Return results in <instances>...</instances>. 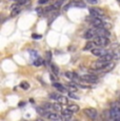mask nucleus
<instances>
[{"label":"nucleus","mask_w":120,"mask_h":121,"mask_svg":"<svg viewBox=\"0 0 120 121\" xmlns=\"http://www.w3.org/2000/svg\"><path fill=\"white\" fill-rule=\"evenodd\" d=\"M33 63H34V65H35V66H40V65H42V64H44V61H43L42 58L38 57L37 59L34 60Z\"/></svg>","instance_id":"obj_18"},{"label":"nucleus","mask_w":120,"mask_h":121,"mask_svg":"<svg viewBox=\"0 0 120 121\" xmlns=\"http://www.w3.org/2000/svg\"><path fill=\"white\" fill-rule=\"evenodd\" d=\"M81 79L84 82H89V83H96L98 82V77L93 74H85V75L81 76Z\"/></svg>","instance_id":"obj_7"},{"label":"nucleus","mask_w":120,"mask_h":121,"mask_svg":"<svg viewBox=\"0 0 120 121\" xmlns=\"http://www.w3.org/2000/svg\"><path fill=\"white\" fill-rule=\"evenodd\" d=\"M91 52H92V54L94 56H96V57H101V56L107 54L108 51H107L104 48H102V46H98V48H94Z\"/></svg>","instance_id":"obj_9"},{"label":"nucleus","mask_w":120,"mask_h":121,"mask_svg":"<svg viewBox=\"0 0 120 121\" xmlns=\"http://www.w3.org/2000/svg\"><path fill=\"white\" fill-rule=\"evenodd\" d=\"M89 3H91V4H96L97 2H98V0H86Z\"/></svg>","instance_id":"obj_32"},{"label":"nucleus","mask_w":120,"mask_h":121,"mask_svg":"<svg viewBox=\"0 0 120 121\" xmlns=\"http://www.w3.org/2000/svg\"><path fill=\"white\" fill-rule=\"evenodd\" d=\"M32 38H33V39H41V38H42V35L33 34V35H32Z\"/></svg>","instance_id":"obj_30"},{"label":"nucleus","mask_w":120,"mask_h":121,"mask_svg":"<svg viewBox=\"0 0 120 121\" xmlns=\"http://www.w3.org/2000/svg\"><path fill=\"white\" fill-rule=\"evenodd\" d=\"M20 12H21V10L20 9H14V10H12V13H11V17H16L17 15H19Z\"/></svg>","instance_id":"obj_22"},{"label":"nucleus","mask_w":120,"mask_h":121,"mask_svg":"<svg viewBox=\"0 0 120 121\" xmlns=\"http://www.w3.org/2000/svg\"><path fill=\"white\" fill-rule=\"evenodd\" d=\"M84 115H86L90 119H96L97 116H98V112H97L96 108H87L83 111Z\"/></svg>","instance_id":"obj_8"},{"label":"nucleus","mask_w":120,"mask_h":121,"mask_svg":"<svg viewBox=\"0 0 120 121\" xmlns=\"http://www.w3.org/2000/svg\"><path fill=\"white\" fill-rule=\"evenodd\" d=\"M36 111H37V113H38L39 115L43 116V117H45V116H47V114L48 113V112L45 110V108H43L42 105H41V106H38V108H36Z\"/></svg>","instance_id":"obj_15"},{"label":"nucleus","mask_w":120,"mask_h":121,"mask_svg":"<svg viewBox=\"0 0 120 121\" xmlns=\"http://www.w3.org/2000/svg\"><path fill=\"white\" fill-rule=\"evenodd\" d=\"M93 40L95 41L97 46H102V48H104V46L110 44V39H108V37H105V36H97Z\"/></svg>","instance_id":"obj_3"},{"label":"nucleus","mask_w":120,"mask_h":121,"mask_svg":"<svg viewBox=\"0 0 120 121\" xmlns=\"http://www.w3.org/2000/svg\"><path fill=\"white\" fill-rule=\"evenodd\" d=\"M53 106H54V111H56V112H62L61 103H53Z\"/></svg>","instance_id":"obj_23"},{"label":"nucleus","mask_w":120,"mask_h":121,"mask_svg":"<svg viewBox=\"0 0 120 121\" xmlns=\"http://www.w3.org/2000/svg\"><path fill=\"white\" fill-rule=\"evenodd\" d=\"M23 105H24V102H22V101H21V102L19 103V106H23Z\"/></svg>","instance_id":"obj_33"},{"label":"nucleus","mask_w":120,"mask_h":121,"mask_svg":"<svg viewBox=\"0 0 120 121\" xmlns=\"http://www.w3.org/2000/svg\"><path fill=\"white\" fill-rule=\"evenodd\" d=\"M17 2L19 5H26V4H30V0H17Z\"/></svg>","instance_id":"obj_25"},{"label":"nucleus","mask_w":120,"mask_h":121,"mask_svg":"<svg viewBox=\"0 0 120 121\" xmlns=\"http://www.w3.org/2000/svg\"><path fill=\"white\" fill-rule=\"evenodd\" d=\"M30 53H31V57H32V58H34V60L37 59V58L39 57L38 54H37V52H36V51H30Z\"/></svg>","instance_id":"obj_28"},{"label":"nucleus","mask_w":120,"mask_h":121,"mask_svg":"<svg viewBox=\"0 0 120 121\" xmlns=\"http://www.w3.org/2000/svg\"><path fill=\"white\" fill-rule=\"evenodd\" d=\"M51 1H53V0H39V1H38V4H39V5H43V4L51 3Z\"/></svg>","instance_id":"obj_27"},{"label":"nucleus","mask_w":120,"mask_h":121,"mask_svg":"<svg viewBox=\"0 0 120 121\" xmlns=\"http://www.w3.org/2000/svg\"><path fill=\"white\" fill-rule=\"evenodd\" d=\"M104 116H107V119H112L115 121H120V111L116 108H111V110L104 112Z\"/></svg>","instance_id":"obj_1"},{"label":"nucleus","mask_w":120,"mask_h":121,"mask_svg":"<svg viewBox=\"0 0 120 121\" xmlns=\"http://www.w3.org/2000/svg\"><path fill=\"white\" fill-rule=\"evenodd\" d=\"M45 117H47L48 120H64L63 116H60L59 114H57V113H51V112H48Z\"/></svg>","instance_id":"obj_11"},{"label":"nucleus","mask_w":120,"mask_h":121,"mask_svg":"<svg viewBox=\"0 0 120 121\" xmlns=\"http://www.w3.org/2000/svg\"><path fill=\"white\" fill-rule=\"evenodd\" d=\"M68 108L70 111H72L73 113H77V112H79V106H78L77 104H70V105L68 106Z\"/></svg>","instance_id":"obj_19"},{"label":"nucleus","mask_w":120,"mask_h":121,"mask_svg":"<svg viewBox=\"0 0 120 121\" xmlns=\"http://www.w3.org/2000/svg\"><path fill=\"white\" fill-rule=\"evenodd\" d=\"M53 86H54L55 88H57L60 93H66V88L64 87V85H62L61 83L54 82V83H53Z\"/></svg>","instance_id":"obj_13"},{"label":"nucleus","mask_w":120,"mask_h":121,"mask_svg":"<svg viewBox=\"0 0 120 121\" xmlns=\"http://www.w3.org/2000/svg\"><path fill=\"white\" fill-rule=\"evenodd\" d=\"M97 37V32H96V29H90L87 30L86 32L83 34V38L86 39V40H90V39H94Z\"/></svg>","instance_id":"obj_10"},{"label":"nucleus","mask_w":120,"mask_h":121,"mask_svg":"<svg viewBox=\"0 0 120 121\" xmlns=\"http://www.w3.org/2000/svg\"><path fill=\"white\" fill-rule=\"evenodd\" d=\"M91 24L93 25V27H96V29H100V27H107V24L104 22V20L102 18H94L92 19Z\"/></svg>","instance_id":"obj_6"},{"label":"nucleus","mask_w":120,"mask_h":121,"mask_svg":"<svg viewBox=\"0 0 120 121\" xmlns=\"http://www.w3.org/2000/svg\"><path fill=\"white\" fill-rule=\"evenodd\" d=\"M50 78H51V80H53L54 82L56 81V77L54 76V73H51V74H50Z\"/></svg>","instance_id":"obj_31"},{"label":"nucleus","mask_w":120,"mask_h":121,"mask_svg":"<svg viewBox=\"0 0 120 121\" xmlns=\"http://www.w3.org/2000/svg\"><path fill=\"white\" fill-rule=\"evenodd\" d=\"M63 2H64V0H57V1H55L54 3H52L53 4V6H54V9L56 11H58L60 8L62 6V4H63Z\"/></svg>","instance_id":"obj_16"},{"label":"nucleus","mask_w":120,"mask_h":121,"mask_svg":"<svg viewBox=\"0 0 120 121\" xmlns=\"http://www.w3.org/2000/svg\"><path fill=\"white\" fill-rule=\"evenodd\" d=\"M42 106H43V108H44L47 112L54 111V106H53V103H43Z\"/></svg>","instance_id":"obj_21"},{"label":"nucleus","mask_w":120,"mask_h":121,"mask_svg":"<svg viewBox=\"0 0 120 121\" xmlns=\"http://www.w3.org/2000/svg\"><path fill=\"white\" fill-rule=\"evenodd\" d=\"M48 97H50V99H53V100H55V101H58L59 103H61V104H68V98H66L65 96L60 95V94L51 93V94L48 95Z\"/></svg>","instance_id":"obj_4"},{"label":"nucleus","mask_w":120,"mask_h":121,"mask_svg":"<svg viewBox=\"0 0 120 121\" xmlns=\"http://www.w3.org/2000/svg\"><path fill=\"white\" fill-rule=\"evenodd\" d=\"M51 69H52V72L55 74V75H58L59 74V69L55 65V64H53V63L51 64Z\"/></svg>","instance_id":"obj_24"},{"label":"nucleus","mask_w":120,"mask_h":121,"mask_svg":"<svg viewBox=\"0 0 120 121\" xmlns=\"http://www.w3.org/2000/svg\"><path fill=\"white\" fill-rule=\"evenodd\" d=\"M68 96L70 97V98H73V99H79V96H77V95H76L75 93H73V92H69Z\"/></svg>","instance_id":"obj_26"},{"label":"nucleus","mask_w":120,"mask_h":121,"mask_svg":"<svg viewBox=\"0 0 120 121\" xmlns=\"http://www.w3.org/2000/svg\"><path fill=\"white\" fill-rule=\"evenodd\" d=\"M64 76H65L68 79L73 80V81H78L79 80V76H78V74L75 73V72H72V71L65 72V73H64Z\"/></svg>","instance_id":"obj_12"},{"label":"nucleus","mask_w":120,"mask_h":121,"mask_svg":"<svg viewBox=\"0 0 120 121\" xmlns=\"http://www.w3.org/2000/svg\"><path fill=\"white\" fill-rule=\"evenodd\" d=\"M111 61H105V60H101L98 59L97 61H94L93 64H92V69L96 72H102L103 69L110 63Z\"/></svg>","instance_id":"obj_2"},{"label":"nucleus","mask_w":120,"mask_h":121,"mask_svg":"<svg viewBox=\"0 0 120 121\" xmlns=\"http://www.w3.org/2000/svg\"><path fill=\"white\" fill-rule=\"evenodd\" d=\"M95 45H96V43H95V41L94 40L89 41V42L85 44V46L83 48V51H92L94 48H95Z\"/></svg>","instance_id":"obj_14"},{"label":"nucleus","mask_w":120,"mask_h":121,"mask_svg":"<svg viewBox=\"0 0 120 121\" xmlns=\"http://www.w3.org/2000/svg\"><path fill=\"white\" fill-rule=\"evenodd\" d=\"M20 87L24 91H27L30 87H31V85H30V83L27 82V81H22V82L20 83Z\"/></svg>","instance_id":"obj_20"},{"label":"nucleus","mask_w":120,"mask_h":121,"mask_svg":"<svg viewBox=\"0 0 120 121\" xmlns=\"http://www.w3.org/2000/svg\"><path fill=\"white\" fill-rule=\"evenodd\" d=\"M52 60V52H47V61L50 62Z\"/></svg>","instance_id":"obj_29"},{"label":"nucleus","mask_w":120,"mask_h":121,"mask_svg":"<svg viewBox=\"0 0 120 121\" xmlns=\"http://www.w3.org/2000/svg\"><path fill=\"white\" fill-rule=\"evenodd\" d=\"M117 1H118V2H120V0H117Z\"/></svg>","instance_id":"obj_34"},{"label":"nucleus","mask_w":120,"mask_h":121,"mask_svg":"<svg viewBox=\"0 0 120 121\" xmlns=\"http://www.w3.org/2000/svg\"><path fill=\"white\" fill-rule=\"evenodd\" d=\"M90 15H91L92 18H103L105 16L103 10L99 8H91L90 9Z\"/></svg>","instance_id":"obj_5"},{"label":"nucleus","mask_w":120,"mask_h":121,"mask_svg":"<svg viewBox=\"0 0 120 121\" xmlns=\"http://www.w3.org/2000/svg\"><path fill=\"white\" fill-rule=\"evenodd\" d=\"M115 65H116V64H115V62H112V61H111L110 63H108L107 65L105 66L104 69H103L102 72H110V71H112V69L115 67Z\"/></svg>","instance_id":"obj_17"},{"label":"nucleus","mask_w":120,"mask_h":121,"mask_svg":"<svg viewBox=\"0 0 120 121\" xmlns=\"http://www.w3.org/2000/svg\"><path fill=\"white\" fill-rule=\"evenodd\" d=\"M15 1H17V0H15Z\"/></svg>","instance_id":"obj_35"}]
</instances>
